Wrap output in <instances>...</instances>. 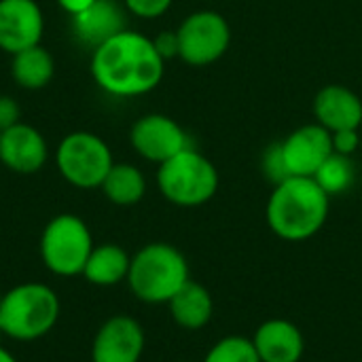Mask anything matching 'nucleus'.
Returning a JSON list of instances; mask_svg holds the SVG:
<instances>
[{
  "label": "nucleus",
  "instance_id": "f257e3e1",
  "mask_svg": "<svg viewBox=\"0 0 362 362\" xmlns=\"http://www.w3.org/2000/svg\"><path fill=\"white\" fill-rule=\"evenodd\" d=\"M89 72L104 93L129 100L159 87L165 74V59L159 55L153 38L125 28L91 49Z\"/></svg>",
  "mask_w": 362,
  "mask_h": 362
},
{
  "label": "nucleus",
  "instance_id": "f03ea898",
  "mask_svg": "<svg viewBox=\"0 0 362 362\" xmlns=\"http://www.w3.org/2000/svg\"><path fill=\"white\" fill-rule=\"evenodd\" d=\"M331 197L314 178L291 176L278 185L267 199V225L284 242H305L327 223Z\"/></svg>",
  "mask_w": 362,
  "mask_h": 362
},
{
  "label": "nucleus",
  "instance_id": "7ed1b4c3",
  "mask_svg": "<svg viewBox=\"0 0 362 362\" xmlns=\"http://www.w3.org/2000/svg\"><path fill=\"white\" fill-rule=\"evenodd\" d=\"M191 280L185 255L165 242L142 246L134 257L127 274L129 291L136 299L151 305L170 303V299Z\"/></svg>",
  "mask_w": 362,
  "mask_h": 362
},
{
  "label": "nucleus",
  "instance_id": "20e7f679",
  "mask_svg": "<svg viewBox=\"0 0 362 362\" xmlns=\"http://www.w3.org/2000/svg\"><path fill=\"white\" fill-rule=\"evenodd\" d=\"M57 293L40 282L17 284L0 301V331L15 341H36L53 331L59 318Z\"/></svg>",
  "mask_w": 362,
  "mask_h": 362
},
{
  "label": "nucleus",
  "instance_id": "39448f33",
  "mask_svg": "<svg viewBox=\"0 0 362 362\" xmlns=\"http://www.w3.org/2000/svg\"><path fill=\"white\" fill-rule=\"evenodd\" d=\"M157 187L170 204L197 208L216 195L218 170L206 155L189 146L159 165Z\"/></svg>",
  "mask_w": 362,
  "mask_h": 362
},
{
  "label": "nucleus",
  "instance_id": "423d86ee",
  "mask_svg": "<svg viewBox=\"0 0 362 362\" xmlns=\"http://www.w3.org/2000/svg\"><path fill=\"white\" fill-rule=\"evenodd\" d=\"M93 238L87 223L76 214L53 216L40 233V261L62 278L83 276L87 259L93 250Z\"/></svg>",
  "mask_w": 362,
  "mask_h": 362
},
{
  "label": "nucleus",
  "instance_id": "0eeeda50",
  "mask_svg": "<svg viewBox=\"0 0 362 362\" xmlns=\"http://www.w3.org/2000/svg\"><path fill=\"white\" fill-rule=\"evenodd\" d=\"M115 165L110 146L93 132H72L55 148V168L59 176L83 191L100 189Z\"/></svg>",
  "mask_w": 362,
  "mask_h": 362
},
{
  "label": "nucleus",
  "instance_id": "6e6552de",
  "mask_svg": "<svg viewBox=\"0 0 362 362\" xmlns=\"http://www.w3.org/2000/svg\"><path fill=\"white\" fill-rule=\"evenodd\" d=\"M176 36L178 57L195 68L218 62L231 45V28L227 19L210 8L187 15L178 25Z\"/></svg>",
  "mask_w": 362,
  "mask_h": 362
},
{
  "label": "nucleus",
  "instance_id": "1a4fd4ad",
  "mask_svg": "<svg viewBox=\"0 0 362 362\" xmlns=\"http://www.w3.org/2000/svg\"><path fill=\"white\" fill-rule=\"evenodd\" d=\"M129 142L142 159L157 165L191 146L182 125L176 123L172 117L159 112H148L136 119L129 129Z\"/></svg>",
  "mask_w": 362,
  "mask_h": 362
},
{
  "label": "nucleus",
  "instance_id": "9d476101",
  "mask_svg": "<svg viewBox=\"0 0 362 362\" xmlns=\"http://www.w3.org/2000/svg\"><path fill=\"white\" fill-rule=\"evenodd\" d=\"M282 159L291 176L314 178L322 163L335 153L333 136L318 123H308L291 132L280 142Z\"/></svg>",
  "mask_w": 362,
  "mask_h": 362
},
{
  "label": "nucleus",
  "instance_id": "9b49d317",
  "mask_svg": "<svg viewBox=\"0 0 362 362\" xmlns=\"http://www.w3.org/2000/svg\"><path fill=\"white\" fill-rule=\"evenodd\" d=\"M142 325L125 314L108 318L91 344V362H140L144 352Z\"/></svg>",
  "mask_w": 362,
  "mask_h": 362
},
{
  "label": "nucleus",
  "instance_id": "f8f14e48",
  "mask_svg": "<svg viewBox=\"0 0 362 362\" xmlns=\"http://www.w3.org/2000/svg\"><path fill=\"white\" fill-rule=\"evenodd\" d=\"M45 15L36 0H0V49L15 55L40 45Z\"/></svg>",
  "mask_w": 362,
  "mask_h": 362
},
{
  "label": "nucleus",
  "instance_id": "ddd939ff",
  "mask_svg": "<svg viewBox=\"0 0 362 362\" xmlns=\"http://www.w3.org/2000/svg\"><path fill=\"white\" fill-rule=\"evenodd\" d=\"M49 159L45 136L30 123H15L0 132V163L15 174H36Z\"/></svg>",
  "mask_w": 362,
  "mask_h": 362
},
{
  "label": "nucleus",
  "instance_id": "4468645a",
  "mask_svg": "<svg viewBox=\"0 0 362 362\" xmlns=\"http://www.w3.org/2000/svg\"><path fill=\"white\" fill-rule=\"evenodd\" d=\"M314 117L331 134L362 129V100L346 85H325L314 98Z\"/></svg>",
  "mask_w": 362,
  "mask_h": 362
},
{
  "label": "nucleus",
  "instance_id": "2eb2a0df",
  "mask_svg": "<svg viewBox=\"0 0 362 362\" xmlns=\"http://www.w3.org/2000/svg\"><path fill=\"white\" fill-rule=\"evenodd\" d=\"M261 362H299L305 352V339L297 325L282 318L265 320L252 335Z\"/></svg>",
  "mask_w": 362,
  "mask_h": 362
},
{
  "label": "nucleus",
  "instance_id": "dca6fc26",
  "mask_svg": "<svg viewBox=\"0 0 362 362\" xmlns=\"http://www.w3.org/2000/svg\"><path fill=\"white\" fill-rule=\"evenodd\" d=\"M125 6L115 0H95L87 11L72 17V30L76 38L95 49L121 30H125Z\"/></svg>",
  "mask_w": 362,
  "mask_h": 362
},
{
  "label": "nucleus",
  "instance_id": "f3484780",
  "mask_svg": "<svg viewBox=\"0 0 362 362\" xmlns=\"http://www.w3.org/2000/svg\"><path fill=\"white\" fill-rule=\"evenodd\" d=\"M172 320L185 331L204 329L214 314V301L206 286L189 280L168 303Z\"/></svg>",
  "mask_w": 362,
  "mask_h": 362
},
{
  "label": "nucleus",
  "instance_id": "a211bd4d",
  "mask_svg": "<svg viewBox=\"0 0 362 362\" xmlns=\"http://www.w3.org/2000/svg\"><path fill=\"white\" fill-rule=\"evenodd\" d=\"M129 265L132 257L125 252V248L117 244H100L93 246L83 269V278L93 286H117L121 282H127Z\"/></svg>",
  "mask_w": 362,
  "mask_h": 362
},
{
  "label": "nucleus",
  "instance_id": "6ab92c4d",
  "mask_svg": "<svg viewBox=\"0 0 362 362\" xmlns=\"http://www.w3.org/2000/svg\"><path fill=\"white\" fill-rule=\"evenodd\" d=\"M53 74L55 59L42 45H34L11 55V76L21 89L38 91L51 83Z\"/></svg>",
  "mask_w": 362,
  "mask_h": 362
},
{
  "label": "nucleus",
  "instance_id": "aec40b11",
  "mask_svg": "<svg viewBox=\"0 0 362 362\" xmlns=\"http://www.w3.org/2000/svg\"><path fill=\"white\" fill-rule=\"evenodd\" d=\"M100 189L115 206H136L146 193V178L134 163H115Z\"/></svg>",
  "mask_w": 362,
  "mask_h": 362
},
{
  "label": "nucleus",
  "instance_id": "412c9836",
  "mask_svg": "<svg viewBox=\"0 0 362 362\" xmlns=\"http://www.w3.org/2000/svg\"><path fill=\"white\" fill-rule=\"evenodd\" d=\"M314 180L325 189V193L329 197L339 195V193H344L346 189L352 187V182H354V165H352L350 157L333 153L322 163V168L316 172Z\"/></svg>",
  "mask_w": 362,
  "mask_h": 362
},
{
  "label": "nucleus",
  "instance_id": "4be33fe9",
  "mask_svg": "<svg viewBox=\"0 0 362 362\" xmlns=\"http://www.w3.org/2000/svg\"><path fill=\"white\" fill-rule=\"evenodd\" d=\"M204 362H261L252 339L242 335H229L216 341Z\"/></svg>",
  "mask_w": 362,
  "mask_h": 362
},
{
  "label": "nucleus",
  "instance_id": "5701e85b",
  "mask_svg": "<svg viewBox=\"0 0 362 362\" xmlns=\"http://www.w3.org/2000/svg\"><path fill=\"white\" fill-rule=\"evenodd\" d=\"M172 2L174 0H123V6L140 19H157L170 11Z\"/></svg>",
  "mask_w": 362,
  "mask_h": 362
},
{
  "label": "nucleus",
  "instance_id": "b1692460",
  "mask_svg": "<svg viewBox=\"0 0 362 362\" xmlns=\"http://www.w3.org/2000/svg\"><path fill=\"white\" fill-rule=\"evenodd\" d=\"M263 170H265L267 178H269L274 185H278V182H282V180H286V178H291V174H288V170H286V165H284V159H282L280 144H274V146L265 153V157H263Z\"/></svg>",
  "mask_w": 362,
  "mask_h": 362
},
{
  "label": "nucleus",
  "instance_id": "393cba45",
  "mask_svg": "<svg viewBox=\"0 0 362 362\" xmlns=\"http://www.w3.org/2000/svg\"><path fill=\"white\" fill-rule=\"evenodd\" d=\"M333 136V151L337 155H346L352 157L354 153H358L362 146V132L361 129H344V132H335Z\"/></svg>",
  "mask_w": 362,
  "mask_h": 362
},
{
  "label": "nucleus",
  "instance_id": "a878e982",
  "mask_svg": "<svg viewBox=\"0 0 362 362\" xmlns=\"http://www.w3.org/2000/svg\"><path fill=\"white\" fill-rule=\"evenodd\" d=\"M19 121H21V108L17 100L11 95H0V132L13 127Z\"/></svg>",
  "mask_w": 362,
  "mask_h": 362
},
{
  "label": "nucleus",
  "instance_id": "bb28decb",
  "mask_svg": "<svg viewBox=\"0 0 362 362\" xmlns=\"http://www.w3.org/2000/svg\"><path fill=\"white\" fill-rule=\"evenodd\" d=\"M159 55L168 62L172 57H178V36H176V30L174 32H161L157 38H153Z\"/></svg>",
  "mask_w": 362,
  "mask_h": 362
},
{
  "label": "nucleus",
  "instance_id": "cd10ccee",
  "mask_svg": "<svg viewBox=\"0 0 362 362\" xmlns=\"http://www.w3.org/2000/svg\"><path fill=\"white\" fill-rule=\"evenodd\" d=\"M55 2L59 4V8H62L64 13H68L70 17H74V15L87 11L95 0H55Z\"/></svg>",
  "mask_w": 362,
  "mask_h": 362
},
{
  "label": "nucleus",
  "instance_id": "c85d7f7f",
  "mask_svg": "<svg viewBox=\"0 0 362 362\" xmlns=\"http://www.w3.org/2000/svg\"><path fill=\"white\" fill-rule=\"evenodd\" d=\"M0 362H17V358H15L8 350L0 348Z\"/></svg>",
  "mask_w": 362,
  "mask_h": 362
},
{
  "label": "nucleus",
  "instance_id": "c756f323",
  "mask_svg": "<svg viewBox=\"0 0 362 362\" xmlns=\"http://www.w3.org/2000/svg\"><path fill=\"white\" fill-rule=\"evenodd\" d=\"M2 295H4V293H2V288H0V301H2Z\"/></svg>",
  "mask_w": 362,
  "mask_h": 362
},
{
  "label": "nucleus",
  "instance_id": "7c9ffc66",
  "mask_svg": "<svg viewBox=\"0 0 362 362\" xmlns=\"http://www.w3.org/2000/svg\"><path fill=\"white\" fill-rule=\"evenodd\" d=\"M2 337H4V335H2V331H0V339H2Z\"/></svg>",
  "mask_w": 362,
  "mask_h": 362
},
{
  "label": "nucleus",
  "instance_id": "2f4dec72",
  "mask_svg": "<svg viewBox=\"0 0 362 362\" xmlns=\"http://www.w3.org/2000/svg\"><path fill=\"white\" fill-rule=\"evenodd\" d=\"M182 362H189V361H182Z\"/></svg>",
  "mask_w": 362,
  "mask_h": 362
},
{
  "label": "nucleus",
  "instance_id": "473e14b6",
  "mask_svg": "<svg viewBox=\"0 0 362 362\" xmlns=\"http://www.w3.org/2000/svg\"><path fill=\"white\" fill-rule=\"evenodd\" d=\"M361 151H362V146H361Z\"/></svg>",
  "mask_w": 362,
  "mask_h": 362
}]
</instances>
